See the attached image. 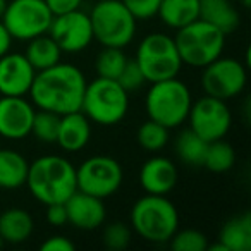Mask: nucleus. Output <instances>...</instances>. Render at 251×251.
Here are the masks:
<instances>
[{"label": "nucleus", "mask_w": 251, "mask_h": 251, "mask_svg": "<svg viewBox=\"0 0 251 251\" xmlns=\"http://www.w3.org/2000/svg\"><path fill=\"white\" fill-rule=\"evenodd\" d=\"M86 77L79 67L59 62L49 69L36 71L29 88L33 105L57 115L81 110Z\"/></svg>", "instance_id": "obj_1"}, {"label": "nucleus", "mask_w": 251, "mask_h": 251, "mask_svg": "<svg viewBox=\"0 0 251 251\" xmlns=\"http://www.w3.org/2000/svg\"><path fill=\"white\" fill-rule=\"evenodd\" d=\"M26 186L43 205L64 203L77 189L76 167L59 155L40 157L29 164Z\"/></svg>", "instance_id": "obj_2"}, {"label": "nucleus", "mask_w": 251, "mask_h": 251, "mask_svg": "<svg viewBox=\"0 0 251 251\" xmlns=\"http://www.w3.org/2000/svg\"><path fill=\"white\" fill-rule=\"evenodd\" d=\"M131 226L148 243L164 244L179 229V213L176 205L164 195L141 196L131 208Z\"/></svg>", "instance_id": "obj_3"}, {"label": "nucleus", "mask_w": 251, "mask_h": 251, "mask_svg": "<svg viewBox=\"0 0 251 251\" xmlns=\"http://www.w3.org/2000/svg\"><path fill=\"white\" fill-rule=\"evenodd\" d=\"M191 105V90L177 76L151 83L145 98L148 119L160 122L167 129L179 127L188 121Z\"/></svg>", "instance_id": "obj_4"}, {"label": "nucleus", "mask_w": 251, "mask_h": 251, "mask_svg": "<svg viewBox=\"0 0 251 251\" xmlns=\"http://www.w3.org/2000/svg\"><path fill=\"white\" fill-rule=\"evenodd\" d=\"M129 110V93L117 79L100 77L86 84L81 112L91 122L100 126H115Z\"/></svg>", "instance_id": "obj_5"}, {"label": "nucleus", "mask_w": 251, "mask_h": 251, "mask_svg": "<svg viewBox=\"0 0 251 251\" xmlns=\"http://www.w3.org/2000/svg\"><path fill=\"white\" fill-rule=\"evenodd\" d=\"M93 40L101 47L124 49L134 40L138 21L122 0H98L90 12Z\"/></svg>", "instance_id": "obj_6"}, {"label": "nucleus", "mask_w": 251, "mask_h": 251, "mask_svg": "<svg viewBox=\"0 0 251 251\" xmlns=\"http://www.w3.org/2000/svg\"><path fill=\"white\" fill-rule=\"evenodd\" d=\"M174 42L182 64L203 69L224 53L226 35L210 23L198 18L184 28L177 29Z\"/></svg>", "instance_id": "obj_7"}, {"label": "nucleus", "mask_w": 251, "mask_h": 251, "mask_svg": "<svg viewBox=\"0 0 251 251\" xmlns=\"http://www.w3.org/2000/svg\"><path fill=\"white\" fill-rule=\"evenodd\" d=\"M136 64L147 83H157L176 77L182 69V60L172 36L165 33H150L136 49Z\"/></svg>", "instance_id": "obj_8"}, {"label": "nucleus", "mask_w": 251, "mask_h": 251, "mask_svg": "<svg viewBox=\"0 0 251 251\" xmlns=\"http://www.w3.org/2000/svg\"><path fill=\"white\" fill-rule=\"evenodd\" d=\"M52 19L53 14L45 0H11L0 21L11 33L12 40L29 42L49 33Z\"/></svg>", "instance_id": "obj_9"}, {"label": "nucleus", "mask_w": 251, "mask_h": 251, "mask_svg": "<svg viewBox=\"0 0 251 251\" xmlns=\"http://www.w3.org/2000/svg\"><path fill=\"white\" fill-rule=\"evenodd\" d=\"M124 181V169L108 155H95L76 167L77 189L105 200L115 195Z\"/></svg>", "instance_id": "obj_10"}, {"label": "nucleus", "mask_w": 251, "mask_h": 251, "mask_svg": "<svg viewBox=\"0 0 251 251\" xmlns=\"http://www.w3.org/2000/svg\"><path fill=\"white\" fill-rule=\"evenodd\" d=\"M248 84V69L241 60L222 57L203 67L201 86L210 97L230 100L239 97Z\"/></svg>", "instance_id": "obj_11"}, {"label": "nucleus", "mask_w": 251, "mask_h": 251, "mask_svg": "<svg viewBox=\"0 0 251 251\" xmlns=\"http://www.w3.org/2000/svg\"><path fill=\"white\" fill-rule=\"evenodd\" d=\"M188 122L193 133L212 143L227 136L232 126V114L226 100L205 95L200 100L193 101Z\"/></svg>", "instance_id": "obj_12"}, {"label": "nucleus", "mask_w": 251, "mask_h": 251, "mask_svg": "<svg viewBox=\"0 0 251 251\" xmlns=\"http://www.w3.org/2000/svg\"><path fill=\"white\" fill-rule=\"evenodd\" d=\"M49 35L55 40L62 52L79 53L86 50L93 42L90 14L83 11H71L66 14L53 16Z\"/></svg>", "instance_id": "obj_13"}, {"label": "nucleus", "mask_w": 251, "mask_h": 251, "mask_svg": "<svg viewBox=\"0 0 251 251\" xmlns=\"http://www.w3.org/2000/svg\"><path fill=\"white\" fill-rule=\"evenodd\" d=\"M35 105L25 97L0 98V136L5 140H25L31 134Z\"/></svg>", "instance_id": "obj_14"}, {"label": "nucleus", "mask_w": 251, "mask_h": 251, "mask_svg": "<svg viewBox=\"0 0 251 251\" xmlns=\"http://www.w3.org/2000/svg\"><path fill=\"white\" fill-rule=\"evenodd\" d=\"M36 71L25 53L7 52L0 57V95L26 97L35 79Z\"/></svg>", "instance_id": "obj_15"}, {"label": "nucleus", "mask_w": 251, "mask_h": 251, "mask_svg": "<svg viewBox=\"0 0 251 251\" xmlns=\"http://www.w3.org/2000/svg\"><path fill=\"white\" fill-rule=\"evenodd\" d=\"M67 212V224H73L76 229L81 230H95L105 222L107 210H105L103 200L83 193L79 189L73 193L64 201Z\"/></svg>", "instance_id": "obj_16"}, {"label": "nucleus", "mask_w": 251, "mask_h": 251, "mask_svg": "<svg viewBox=\"0 0 251 251\" xmlns=\"http://www.w3.org/2000/svg\"><path fill=\"white\" fill-rule=\"evenodd\" d=\"M179 179L177 167L165 157H151L140 169V184L148 195H169Z\"/></svg>", "instance_id": "obj_17"}, {"label": "nucleus", "mask_w": 251, "mask_h": 251, "mask_svg": "<svg viewBox=\"0 0 251 251\" xmlns=\"http://www.w3.org/2000/svg\"><path fill=\"white\" fill-rule=\"evenodd\" d=\"M91 138V121L81 110L60 115L55 143L67 153H76L86 148Z\"/></svg>", "instance_id": "obj_18"}, {"label": "nucleus", "mask_w": 251, "mask_h": 251, "mask_svg": "<svg viewBox=\"0 0 251 251\" xmlns=\"http://www.w3.org/2000/svg\"><path fill=\"white\" fill-rule=\"evenodd\" d=\"M200 19L215 26L224 35L234 33L241 25L239 11L230 0H200Z\"/></svg>", "instance_id": "obj_19"}, {"label": "nucleus", "mask_w": 251, "mask_h": 251, "mask_svg": "<svg viewBox=\"0 0 251 251\" xmlns=\"http://www.w3.org/2000/svg\"><path fill=\"white\" fill-rule=\"evenodd\" d=\"M35 220L31 213L23 208H9L0 213V241L9 244H21L31 237Z\"/></svg>", "instance_id": "obj_20"}, {"label": "nucleus", "mask_w": 251, "mask_h": 251, "mask_svg": "<svg viewBox=\"0 0 251 251\" xmlns=\"http://www.w3.org/2000/svg\"><path fill=\"white\" fill-rule=\"evenodd\" d=\"M29 162L11 148H0V189H19L26 186Z\"/></svg>", "instance_id": "obj_21"}, {"label": "nucleus", "mask_w": 251, "mask_h": 251, "mask_svg": "<svg viewBox=\"0 0 251 251\" xmlns=\"http://www.w3.org/2000/svg\"><path fill=\"white\" fill-rule=\"evenodd\" d=\"M157 16L165 26L181 29L200 18V0H162Z\"/></svg>", "instance_id": "obj_22"}, {"label": "nucleus", "mask_w": 251, "mask_h": 251, "mask_svg": "<svg viewBox=\"0 0 251 251\" xmlns=\"http://www.w3.org/2000/svg\"><path fill=\"white\" fill-rule=\"evenodd\" d=\"M219 241L227 251H250L251 250V215L248 212L229 219L222 226Z\"/></svg>", "instance_id": "obj_23"}, {"label": "nucleus", "mask_w": 251, "mask_h": 251, "mask_svg": "<svg viewBox=\"0 0 251 251\" xmlns=\"http://www.w3.org/2000/svg\"><path fill=\"white\" fill-rule=\"evenodd\" d=\"M25 55L29 60V64L33 66V69L43 71L60 62L62 50L55 43V40L49 33H45V35H40L36 38L29 40Z\"/></svg>", "instance_id": "obj_24"}, {"label": "nucleus", "mask_w": 251, "mask_h": 251, "mask_svg": "<svg viewBox=\"0 0 251 251\" xmlns=\"http://www.w3.org/2000/svg\"><path fill=\"white\" fill-rule=\"evenodd\" d=\"M208 148V141L200 138L191 129L182 131L176 140V153L188 165H203Z\"/></svg>", "instance_id": "obj_25"}, {"label": "nucleus", "mask_w": 251, "mask_h": 251, "mask_svg": "<svg viewBox=\"0 0 251 251\" xmlns=\"http://www.w3.org/2000/svg\"><path fill=\"white\" fill-rule=\"evenodd\" d=\"M234 164H236V151L227 141L217 140L208 143L203 167L215 174H224V172H229L234 167Z\"/></svg>", "instance_id": "obj_26"}, {"label": "nucleus", "mask_w": 251, "mask_h": 251, "mask_svg": "<svg viewBox=\"0 0 251 251\" xmlns=\"http://www.w3.org/2000/svg\"><path fill=\"white\" fill-rule=\"evenodd\" d=\"M136 141L143 150L157 153V151L164 150L169 143V129L160 122L148 119L147 122L138 127L136 131Z\"/></svg>", "instance_id": "obj_27"}, {"label": "nucleus", "mask_w": 251, "mask_h": 251, "mask_svg": "<svg viewBox=\"0 0 251 251\" xmlns=\"http://www.w3.org/2000/svg\"><path fill=\"white\" fill-rule=\"evenodd\" d=\"M127 57L124 53V49H115V47H103L98 52L95 59V71L100 77L108 79H117L121 71L124 69Z\"/></svg>", "instance_id": "obj_28"}, {"label": "nucleus", "mask_w": 251, "mask_h": 251, "mask_svg": "<svg viewBox=\"0 0 251 251\" xmlns=\"http://www.w3.org/2000/svg\"><path fill=\"white\" fill-rule=\"evenodd\" d=\"M59 122L60 115L40 108L35 112V117H33L31 134L42 143H55L57 133H59Z\"/></svg>", "instance_id": "obj_29"}, {"label": "nucleus", "mask_w": 251, "mask_h": 251, "mask_svg": "<svg viewBox=\"0 0 251 251\" xmlns=\"http://www.w3.org/2000/svg\"><path fill=\"white\" fill-rule=\"evenodd\" d=\"M171 246L174 251H205L208 248V239L196 229H177L171 237Z\"/></svg>", "instance_id": "obj_30"}, {"label": "nucleus", "mask_w": 251, "mask_h": 251, "mask_svg": "<svg viewBox=\"0 0 251 251\" xmlns=\"http://www.w3.org/2000/svg\"><path fill=\"white\" fill-rule=\"evenodd\" d=\"M131 229L124 222H112L103 230V244L108 250H124L131 243Z\"/></svg>", "instance_id": "obj_31"}, {"label": "nucleus", "mask_w": 251, "mask_h": 251, "mask_svg": "<svg viewBox=\"0 0 251 251\" xmlns=\"http://www.w3.org/2000/svg\"><path fill=\"white\" fill-rule=\"evenodd\" d=\"M117 81H119V84L127 91V93L140 90V88L147 83V79H145L143 73H141V69L136 64V60H127V62H126L124 69L121 71Z\"/></svg>", "instance_id": "obj_32"}, {"label": "nucleus", "mask_w": 251, "mask_h": 251, "mask_svg": "<svg viewBox=\"0 0 251 251\" xmlns=\"http://www.w3.org/2000/svg\"><path fill=\"white\" fill-rule=\"evenodd\" d=\"M162 0H122V4L129 9L136 21H148L155 18Z\"/></svg>", "instance_id": "obj_33"}, {"label": "nucleus", "mask_w": 251, "mask_h": 251, "mask_svg": "<svg viewBox=\"0 0 251 251\" xmlns=\"http://www.w3.org/2000/svg\"><path fill=\"white\" fill-rule=\"evenodd\" d=\"M42 251H74L76 246L71 239L64 236H52L47 241H43L42 246H40Z\"/></svg>", "instance_id": "obj_34"}, {"label": "nucleus", "mask_w": 251, "mask_h": 251, "mask_svg": "<svg viewBox=\"0 0 251 251\" xmlns=\"http://www.w3.org/2000/svg\"><path fill=\"white\" fill-rule=\"evenodd\" d=\"M47 220L53 227H62L67 224V212L64 203H52L47 205Z\"/></svg>", "instance_id": "obj_35"}, {"label": "nucleus", "mask_w": 251, "mask_h": 251, "mask_svg": "<svg viewBox=\"0 0 251 251\" xmlns=\"http://www.w3.org/2000/svg\"><path fill=\"white\" fill-rule=\"evenodd\" d=\"M45 4L49 5L53 16H59L71 11H77L83 5V0H45Z\"/></svg>", "instance_id": "obj_36"}, {"label": "nucleus", "mask_w": 251, "mask_h": 251, "mask_svg": "<svg viewBox=\"0 0 251 251\" xmlns=\"http://www.w3.org/2000/svg\"><path fill=\"white\" fill-rule=\"evenodd\" d=\"M12 45V36L7 31V28L4 26V23L0 21V57L5 55L7 52H11Z\"/></svg>", "instance_id": "obj_37"}, {"label": "nucleus", "mask_w": 251, "mask_h": 251, "mask_svg": "<svg viewBox=\"0 0 251 251\" xmlns=\"http://www.w3.org/2000/svg\"><path fill=\"white\" fill-rule=\"evenodd\" d=\"M206 250H210V251H227L226 246H224V244L220 243V241H219V243H215V244H210V246L206 248Z\"/></svg>", "instance_id": "obj_38"}, {"label": "nucleus", "mask_w": 251, "mask_h": 251, "mask_svg": "<svg viewBox=\"0 0 251 251\" xmlns=\"http://www.w3.org/2000/svg\"><path fill=\"white\" fill-rule=\"evenodd\" d=\"M7 2L9 0H0V19H2V16H4V11H5V7H7Z\"/></svg>", "instance_id": "obj_39"}, {"label": "nucleus", "mask_w": 251, "mask_h": 251, "mask_svg": "<svg viewBox=\"0 0 251 251\" xmlns=\"http://www.w3.org/2000/svg\"><path fill=\"white\" fill-rule=\"evenodd\" d=\"M241 4L244 5V7H250V4H251V0H241Z\"/></svg>", "instance_id": "obj_40"}]
</instances>
